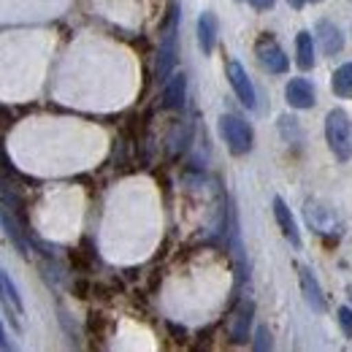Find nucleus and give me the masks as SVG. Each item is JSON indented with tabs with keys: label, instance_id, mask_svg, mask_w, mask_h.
I'll return each mask as SVG.
<instances>
[{
	"label": "nucleus",
	"instance_id": "nucleus-12",
	"mask_svg": "<svg viewBox=\"0 0 352 352\" xmlns=\"http://www.w3.org/2000/svg\"><path fill=\"white\" fill-rule=\"evenodd\" d=\"M217 33H220V22L212 11H204L198 16V46L204 54H212L217 46Z\"/></svg>",
	"mask_w": 352,
	"mask_h": 352
},
{
	"label": "nucleus",
	"instance_id": "nucleus-11",
	"mask_svg": "<svg viewBox=\"0 0 352 352\" xmlns=\"http://www.w3.org/2000/svg\"><path fill=\"white\" fill-rule=\"evenodd\" d=\"M298 279H301V293L307 298V304L311 311H325V296H322V287L317 282V276L309 271L307 265H298Z\"/></svg>",
	"mask_w": 352,
	"mask_h": 352
},
{
	"label": "nucleus",
	"instance_id": "nucleus-18",
	"mask_svg": "<svg viewBox=\"0 0 352 352\" xmlns=\"http://www.w3.org/2000/svg\"><path fill=\"white\" fill-rule=\"evenodd\" d=\"M252 8H258V11H271L274 6H276V0H247Z\"/></svg>",
	"mask_w": 352,
	"mask_h": 352
},
{
	"label": "nucleus",
	"instance_id": "nucleus-3",
	"mask_svg": "<svg viewBox=\"0 0 352 352\" xmlns=\"http://www.w3.org/2000/svg\"><path fill=\"white\" fill-rule=\"evenodd\" d=\"M176 25H179V11L176 6L171 8V16H168V28L163 33V41H160V57H157V68H155V76L157 82H166L171 76L176 65V57H179V36H176Z\"/></svg>",
	"mask_w": 352,
	"mask_h": 352
},
{
	"label": "nucleus",
	"instance_id": "nucleus-19",
	"mask_svg": "<svg viewBox=\"0 0 352 352\" xmlns=\"http://www.w3.org/2000/svg\"><path fill=\"white\" fill-rule=\"evenodd\" d=\"M0 350H11V342H8L6 331H3V322H0Z\"/></svg>",
	"mask_w": 352,
	"mask_h": 352
},
{
	"label": "nucleus",
	"instance_id": "nucleus-21",
	"mask_svg": "<svg viewBox=\"0 0 352 352\" xmlns=\"http://www.w3.org/2000/svg\"><path fill=\"white\" fill-rule=\"evenodd\" d=\"M304 3H307V0H287V6H290V8H301Z\"/></svg>",
	"mask_w": 352,
	"mask_h": 352
},
{
	"label": "nucleus",
	"instance_id": "nucleus-5",
	"mask_svg": "<svg viewBox=\"0 0 352 352\" xmlns=\"http://www.w3.org/2000/svg\"><path fill=\"white\" fill-rule=\"evenodd\" d=\"M228 82L236 92V98L247 106V109H255L258 106V95H255V85L250 79V74L244 71V65L239 60H228Z\"/></svg>",
	"mask_w": 352,
	"mask_h": 352
},
{
	"label": "nucleus",
	"instance_id": "nucleus-9",
	"mask_svg": "<svg viewBox=\"0 0 352 352\" xmlns=\"http://www.w3.org/2000/svg\"><path fill=\"white\" fill-rule=\"evenodd\" d=\"M184 100H187V76L171 74L163 82V106L171 111H179V109H184Z\"/></svg>",
	"mask_w": 352,
	"mask_h": 352
},
{
	"label": "nucleus",
	"instance_id": "nucleus-4",
	"mask_svg": "<svg viewBox=\"0 0 352 352\" xmlns=\"http://www.w3.org/2000/svg\"><path fill=\"white\" fill-rule=\"evenodd\" d=\"M255 52H258V60L263 65L268 74H287L290 68V57L285 54V49L274 41V36L263 33L255 44Z\"/></svg>",
	"mask_w": 352,
	"mask_h": 352
},
{
	"label": "nucleus",
	"instance_id": "nucleus-10",
	"mask_svg": "<svg viewBox=\"0 0 352 352\" xmlns=\"http://www.w3.org/2000/svg\"><path fill=\"white\" fill-rule=\"evenodd\" d=\"M317 41H320L322 54H328V57H336V54L344 49V36H342V30H339L333 22H328V19H320V22H317Z\"/></svg>",
	"mask_w": 352,
	"mask_h": 352
},
{
	"label": "nucleus",
	"instance_id": "nucleus-6",
	"mask_svg": "<svg viewBox=\"0 0 352 352\" xmlns=\"http://www.w3.org/2000/svg\"><path fill=\"white\" fill-rule=\"evenodd\" d=\"M252 314L255 307L252 301H241L239 307L230 311V320H228V333L236 344H244L250 339V328H252Z\"/></svg>",
	"mask_w": 352,
	"mask_h": 352
},
{
	"label": "nucleus",
	"instance_id": "nucleus-7",
	"mask_svg": "<svg viewBox=\"0 0 352 352\" xmlns=\"http://www.w3.org/2000/svg\"><path fill=\"white\" fill-rule=\"evenodd\" d=\"M0 228L6 230V236L14 241V247L22 252V255H30V247H28V241H25V236H30L28 230H25V225L16 220V214L0 201Z\"/></svg>",
	"mask_w": 352,
	"mask_h": 352
},
{
	"label": "nucleus",
	"instance_id": "nucleus-15",
	"mask_svg": "<svg viewBox=\"0 0 352 352\" xmlns=\"http://www.w3.org/2000/svg\"><path fill=\"white\" fill-rule=\"evenodd\" d=\"M331 89H333V95H339V98H352V63H344L339 71H333Z\"/></svg>",
	"mask_w": 352,
	"mask_h": 352
},
{
	"label": "nucleus",
	"instance_id": "nucleus-8",
	"mask_svg": "<svg viewBox=\"0 0 352 352\" xmlns=\"http://www.w3.org/2000/svg\"><path fill=\"white\" fill-rule=\"evenodd\" d=\"M285 98L293 109H311L317 100V92H314V85L309 79H290L285 87Z\"/></svg>",
	"mask_w": 352,
	"mask_h": 352
},
{
	"label": "nucleus",
	"instance_id": "nucleus-2",
	"mask_svg": "<svg viewBox=\"0 0 352 352\" xmlns=\"http://www.w3.org/2000/svg\"><path fill=\"white\" fill-rule=\"evenodd\" d=\"M220 133L230 149V155H247L255 144V133L250 128L247 120H241L239 114H222L220 117Z\"/></svg>",
	"mask_w": 352,
	"mask_h": 352
},
{
	"label": "nucleus",
	"instance_id": "nucleus-17",
	"mask_svg": "<svg viewBox=\"0 0 352 352\" xmlns=\"http://www.w3.org/2000/svg\"><path fill=\"white\" fill-rule=\"evenodd\" d=\"M336 317H339V325L344 328V336H347V339H352V309L350 307H342Z\"/></svg>",
	"mask_w": 352,
	"mask_h": 352
},
{
	"label": "nucleus",
	"instance_id": "nucleus-14",
	"mask_svg": "<svg viewBox=\"0 0 352 352\" xmlns=\"http://www.w3.org/2000/svg\"><path fill=\"white\" fill-rule=\"evenodd\" d=\"M296 63L301 71L314 68V41H311V33H307V30H301L296 38Z\"/></svg>",
	"mask_w": 352,
	"mask_h": 352
},
{
	"label": "nucleus",
	"instance_id": "nucleus-16",
	"mask_svg": "<svg viewBox=\"0 0 352 352\" xmlns=\"http://www.w3.org/2000/svg\"><path fill=\"white\" fill-rule=\"evenodd\" d=\"M255 350H261V352H265V350H271L274 347V342H271V333H268V328L265 325H261L258 328V333H255V344H252Z\"/></svg>",
	"mask_w": 352,
	"mask_h": 352
},
{
	"label": "nucleus",
	"instance_id": "nucleus-20",
	"mask_svg": "<svg viewBox=\"0 0 352 352\" xmlns=\"http://www.w3.org/2000/svg\"><path fill=\"white\" fill-rule=\"evenodd\" d=\"M0 168H6V171H11V160L6 157V152L0 149Z\"/></svg>",
	"mask_w": 352,
	"mask_h": 352
},
{
	"label": "nucleus",
	"instance_id": "nucleus-13",
	"mask_svg": "<svg viewBox=\"0 0 352 352\" xmlns=\"http://www.w3.org/2000/svg\"><path fill=\"white\" fill-rule=\"evenodd\" d=\"M274 217H276V222H279V228H282L285 239H287L293 247H301V233H298L296 217H293V212L287 209V204H285L279 195L274 198Z\"/></svg>",
	"mask_w": 352,
	"mask_h": 352
},
{
	"label": "nucleus",
	"instance_id": "nucleus-22",
	"mask_svg": "<svg viewBox=\"0 0 352 352\" xmlns=\"http://www.w3.org/2000/svg\"><path fill=\"white\" fill-rule=\"evenodd\" d=\"M309 3H322V0H309Z\"/></svg>",
	"mask_w": 352,
	"mask_h": 352
},
{
	"label": "nucleus",
	"instance_id": "nucleus-1",
	"mask_svg": "<svg viewBox=\"0 0 352 352\" xmlns=\"http://www.w3.org/2000/svg\"><path fill=\"white\" fill-rule=\"evenodd\" d=\"M325 141L336 160L347 163L352 157V122L344 109H331L325 117Z\"/></svg>",
	"mask_w": 352,
	"mask_h": 352
}]
</instances>
